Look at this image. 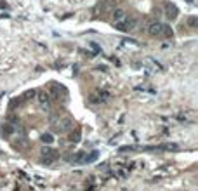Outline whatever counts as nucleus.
<instances>
[{"instance_id": "nucleus-17", "label": "nucleus", "mask_w": 198, "mask_h": 191, "mask_svg": "<svg viewBox=\"0 0 198 191\" xmlns=\"http://www.w3.org/2000/svg\"><path fill=\"white\" fill-rule=\"evenodd\" d=\"M188 2H191V0H188Z\"/></svg>"}, {"instance_id": "nucleus-12", "label": "nucleus", "mask_w": 198, "mask_h": 191, "mask_svg": "<svg viewBox=\"0 0 198 191\" xmlns=\"http://www.w3.org/2000/svg\"><path fill=\"white\" fill-rule=\"evenodd\" d=\"M14 132H18V127L11 125V123H5V125H4V134L5 135H11V134H14Z\"/></svg>"}, {"instance_id": "nucleus-7", "label": "nucleus", "mask_w": 198, "mask_h": 191, "mask_svg": "<svg viewBox=\"0 0 198 191\" xmlns=\"http://www.w3.org/2000/svg\"><path fill=\"white\" fill-rule=\"evenodd\" d=\"M42 155H43V163H52V162H56L57 158H59V153L57 151H54L52 148H43L42 149Z\"/></svg>"}, {"instance_id": "nucleus-15", "label": "nucleus", "mask_w": 198, "mask_h": 191, "mask_svg": "<svg viewBox=\"0 0 198 191\" xmlns=\"http://www.w3.org/2000/svg\"><path fill=\"white\" fill-rule=\"evenodd\" d=\"M52 141H54L52 134H43V135H42V142H43V144H50Z\"/></svg>"}, {"instance_id": "nucleus-5", "label": "nucleus", "mask_w": 198, "mask_h": 191, "mask_svg": "<svg viewBox=\"0 0 198 191\" xmlns=\"http://www.w3.org/2000/svg\"><path fill=\"white\" fill-rule=\"evenodd\" d=\"M108 97H110V92L97 89V91H94L91 96H89V103H91V104H101V103H104Z\"/></svg>"}, {"instance_id": "nucleus-10", "label": "nucleus", "mask_w": 198, "mask_h": 191, "mask_svg": "<svg viewBox=\"0 0 198 191\" xmlns=\"http://www.w3.org/2000/svg\"><path fill=\"white\" fill-rule=\"evenodd\" d=\"M125 16H127V12H125L123 9H120V7H118V9H113V11H111V18H113V23L122 21Z\"/></svg>"}, {"instance_id": "nucleus-11", "label": "nucleus", "mask_w": 198, "mask_h": 191, "mask_svg": "<svg viewBox=\"0 0 198 191\" xmlns=\"http://www.w3.org/2000/svg\"><path fill=\"white\" fill-rule=\"evenodd\" d=\"M80 137H82V130H80V129H75L70 135V142L77 144V142H80Z\"/></svg>"}, {"instance_id": "nucleus-16", "label": "nucleus", "mask_w": 198, "mask_h": 191, "mask_svg": "<svg viewBox=\"0 0 198 191\" xmlns=\"http://www.w3.org/2000/svg\"><path fill=\"white\" fill-rule=\"evenodd\" d=\"M35 94H37L35 91H28V92H26V94H24V96H26V97H33Z\"/></svg>"}, {"instance_id": "nucleus-4", "label": "nucleus", "mask_w": 198, "mask_h": 191, "mask_svg": "<svg viewBox=\"0 0 198 191\" xmlns=\"http://www.w3.org/2000/svg\"><path fill=\"white\" fill-rule=\"evenodd\" d=\"M66 94H68V92H66V89H64L61 84H54V82L49 84V97H52V99H59L61 96L66 97Z\"/></svg>"}, {"instance_id": "nucleus-2", "label": "nucleus", "mask_w": 198, "mask_h": 191, "mask_svg": "<svg viewBox=\"0 0 198 191\" xmlns=\"http://www.w3.org/2000/svg\"><path fill=\"white\" fill-rule=\"evenodd\" d=\"M96 160H97V151H92V153L78 151V153H73V156L70 158V162L75 165H87V163H92Z\"/></svg>"}, {"instance_id": "nucleus-6", "label": "nucleus", "mask_w": 198, "mask_h": 191, "mask_svg": "<svg viewBox=\"0 0 198 191\" xmlns=\"http://www.w3.org/2000/svg\"><path fill=\"white\" fill-rule=\"evenodd\" d=\"M162 23L160 21H149L146 24V33L149 37H162Z\"/></svg>"}, {"instance_id": "nucleus-13", "label": "nucleus", "mask_w": 198, "mask_h": 191, "mask_svg": "<svg viewBox=\"0 0 198 191\" xmlns=\"http://www.w3.org/2000/svg\"><path fill=\"white\" fill-rule=\"evenodd\" d=\"M172 35H174V31H172V28H170V26H167V24H163V26H162V37H167V38H172Z\"/></svg>"}, {"instance_id": "nucleus-14", "label": "nucleus", "mask_w": 198, "mask_h": 191, "mask_svg": "<svg viewBox=\"0 0 198 191\" xmlns=\"http://www.w3.org/2000/svg\"><path fill=\"white\" fill-rule=\"evenodd\" d=\"M186 24H188L190 28H196V24H198L196 16H190V18H188V21H186Z\"/></svg>"}, {"instance_id": "nucleus-9", "label": "nucleus", "mask_w": 198, "mask_h": 191, "mask_svg": "<svg viewBox=\"0 0 198 191\" xmlns=\"http://www.w3.org/2000/svg\"><path fill=\"white\" fill-rule=\"evenodd\" d=\"M177 14H179V11H177V7L174 5V4H170V2H169V4L165 5V16L169 18L170 21H174V19L177 18Z\"/></svg>"}, {"instance_id": "nucleus-3", "label": "nucleus", "mask_w": 198, "mask_h": 191, "mask_svg": "<svg viewBox=\"0 0 198 191\" xmlns=\"http://www.w3.org/2000/svg\"><path fill=\"white\" fill-rule=\"evenodd\" d=\"M115 28L120 30V31H134L136 26H137V18L136 16H125L122 21L113 23Z\"/></svg>"}, {"instance_id": "nucleus-1", "label": "nucleus", "mask_w": 198, "mask_h": 191, "mask_svg": "<svg viewBox=\"0 0 198 191\" xmlns=\"http://www.w3.org/2000/svg\"><path fill=\"white\" fill-rule=\"evenodd\" d=\"M50 129L54 134H66L73 130V118L70 115H50Z\"/></svg>"}, {"instance_id": "nucleus-8", "label": "nucleus", "mask_w": 198, "mask_h": 191, "mask_svg": "<svg viewBox=\"0 0 198 191\" xmlns=\"http://www.w3.org/2000/svg\"><path fill=\"white\" fill-rule=\"evenodd\" d=\"M38 104L43 111H49L50 110V97L47 92H38Z\"/></svg>"}]
</instances>
